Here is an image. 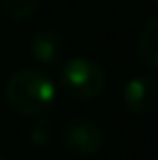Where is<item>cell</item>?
Instances as JSON below:
<instances>
[{
    "label": "cell",
    "instance_id": "1",
    "mask_svg": "<svg viewBox=\"0 0 158 160\" xmlns=\"http://www.w3.org/2000/svg\"><path fill=\"white\" fill-rule=\"evenodd\" d=\"M4 98L10 109L20 116H41L55 103L57 89L53 79L45 71L27 67L6 79Z\"/></svg>",
    "mask_w": 158,
    "mask_h": 160
},
{
    "label": "cell",
    "instance_id": "6",
    "mask_svg": "<svg viewBox=\"0 0 158 160\" xmlns=\"http://www.w3.org/2000/svg\"><path fill=\"white\" fill-rule=\"evenodd\" d=\"M138 57L148 69L158 71V18L148 20L140 32Z\"/></svg>",
    "mask_w": 158,
    "mask_h": 160
},
{
    "label": "cell",
    "instance_id": "3",
    "mask_svg": "<svg viewBox=\"0 0 158 160\" xmlns=\"http://www.w3.org/2000/svg\"><path fill=\"white\" fill-rule=\"evenodd\" d=\"M61 142L69 152L77 156H95L103 146V132L95 122L77 118L63 126Z\"/></svg>",
    "mask_w": 158,
    "mask_h": 160
},
{
    "label": "cell",
    "instance_id": "5",
    "mask_svg": "<svg viewBox=\"0 0 158 160\" xmlns=\"http://www.w3.org/2000/svg\"><path fill=\"white\" fill-rule=\"evenodd\" d=\"M65 51L63 37L57 31H39L31 41V57L35 59L39 65H53L61 59Z\"/></svg>",
    "mask_w": 158,
    "mask_h": 160
},
{
    "label": "cell",
    "instance_id": "7",
    "mask_svg": "<svg viewBox=\"0 0 158 160\" xmlns=\"http://www.w3.org/2000/svg\"><path fill=\"white\" fill-rule=\"evenodd\" d=\"M0 2H2V10L8 18L22 22L37 12L41 0H0Z\"/></svg>",
    "mask_w": 158,
    "mask_h": 160
},
{
    "label": "cell",
    "instance_id": "10",
    "mask_svg": "<svg viewBox=\"0 0 158 160\" xmlns=\"http://www.w3.org/2000/svg\"><path fill=\"white\" fill-rule=\"evenodd\" d=\"M0 160H2V156H0Z\"/></svg>",
    "mask_w": 158,
    "mask_h": 160
},
{
    "label": "cell",
    "instance_id": "4",
    "mask_svg": "<svg viewBox=\"0 0 158 160\" xmlns=\"http://www.w3.org/2000/svg\"><path fill=\"white\" fill-rule=\"evenodd\" d=\"M122 99L128 112L144 116L158 106V83L152 77L138 75L126 81L122 89Z\"/></svg>",
    "mask_w": 158,
    "mask_h": 160
},
{
    "label": "cell",
    "instance_id": "2",
    "mask_svg": "<svg viewBox=\"0 0 158 160\" xmlns=\"http://www.w3.org/2000/svg\"><path fill=\"white\" fill-rule=\"evenodd\" d=\"M107 75L97 61L73 57L61 67L59 85L73 99H95L106 89Z\"/></svg>",
    "mask_w": 158,
    "mask_h": 160
},
{
    "label": "cell",
    "instance_id": "8",
    "mask_svg": "<svg viewBox=\"0 0 158 160\" xmlns=\"http://www.w3.org/2000/svg\"><path fill=\"white\" fill-rule=\"evenodd\" d=\"M53 140V124L47 118H41L31 128V142L35 146H49Z\"/></svg>",
    "mask_w": 158,
    "mask_h": 160
},
{
    "label": "cell",
    "instance_id": "9",
    "mask_svg": "<svg viewBox=\"0 0 158 160\" xmlns=\"http://www.w3.org/2000/svg\"><path fill=\"white\" fill-rule=\"evenodd\" d=\"M154 4H156V6H158V0H154Z\"/></svg>",
    "mask_w": 158,
    "mask_h": 160
}]
</instances>
